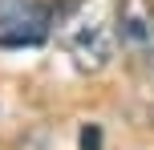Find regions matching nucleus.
<instances>
[{"mask_svg":"<svg viewBox=\"0 0 154 150\" xmlns=\"http://www.w3.org/2000/svg\"><path fill=\"white\" fill-rule=\"evenodd\" d=\"M53 32L81 73H101L118 57V0H77Z\"/></svg>","mask_w":154,"mask_h":150,"instance_id":"nucleus-1","label":"nucleus"},{"mask_svg":"<svg viewBox=\"0 0 154 150\" xmlns=\"http://www.w3.org/2000/svg\"><path fill=\"white\" fill-rule=\"evenodd\" d=\"M118 49L154 77V0H118Z\"/></svg>","mask_w":154,"mask_h":150,"instance_id":"nucleus-2","label":"nucleus"},{"mask_svg":"<svg viewBox=\"0 0 154 150\" xmlns=\"http://www.w3.org/2000/svg\"><path fill=\"white\" fill-rule=\"evenodd\" d=\"M49 32H53L49 0H0V45L4 49L41 45Z\"/></svg>","mask_w":154,"mask_h":150,"instance_id":"nucleus-3","label":"nucleus"}]
</instances>
